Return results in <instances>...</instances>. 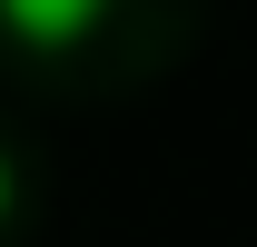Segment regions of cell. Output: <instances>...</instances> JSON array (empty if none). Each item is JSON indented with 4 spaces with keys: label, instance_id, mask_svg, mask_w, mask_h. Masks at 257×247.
<instances>
[{
    "label": "cell",
    "instance_id": "obj_1",
    "mask_svg": "<svg viewBox=\"0 0 257 247\" xmlns=\"http://www.w3.org/2000/svg\"><path fill=\"white\" fill-rule=\"evenodd\" d=\"M99 10L109 0H0V30L20 40V50H79L99 30Z\"/></svg>",
    "mask_w": 257,
    "mask_h": 247
},
{
    "label": "cell",
    "instance_id": "obj_2",
    "mask_svg": "<svg viewBox=\"0 0 257 247\" xmlns=\"http://www.w3.org/2000/svg\"><path fill=\"white\" fill-rule=\"evenodd\" d=\"M0 217H10V158H0Z\"/></svg>",
    "mask_w": 257,
    "mask_h": 247
}]
</instances>
